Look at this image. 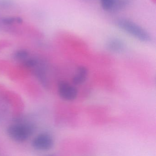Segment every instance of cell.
Returning <instances> with one entry per match:
<instances>
[{"label":"cell","instance_id":"obj_1","mask_svg":"<svg viewBox=\"0 0 156 156\" xmlns=\"http://www.w3.org/2000/svg\"><path fill=\"white\" fill-rule=\"evenodd\" d=\"M115 23L121 30L136 39L145 43L151 41L152 37L149 33L133 21L126 18H119Z\"/></svg>","mask_w":156,"mask_h":156},{"label":"cell","instance_id":"obj_2","mask_svg":"<svg viewBox=\"0 0 156 156\" xmlns=\"http://www.w3.org/2000/svg\"><path fill=\"white\" fill-rule=\"evenodd\" d=\"M34 132L33 126L29 124L16 123L10 126L7 129L8 135L13 140L24 142L30 137Z\"/></svg>","mask_w":156,"mask_h":156},{"label":"cell","instance_id":"obj_3","mask_svg":"<svg viewBox=\"0 0 156 156\" xmlns=\"http://www.w3.org/2000/svg\"><path fill=\"white\" fill-rule=\"evenodd\" d=\"M58 92L60 97L64 101H71L78 97V91L74 85L65 81H61L58 85Z\"/></svg>","mask_w":156,"mask_h":156},{"label":"cell","instance_id":"obj_4","mask_svg":"<svg viewBox=\"0 0 156 156\" xmlns=\"http://www.w3.org/2000/svg\"><path fill=\"white\" fill-rule=\"evenodd\" d=\"M54 145L53 138L49 135L41 133L36 136L32 141V146L35 149L40 151H47Z\"/></svg>","mask_w":156,"mask_h":156},{"label":"cell","instance_id":"obj_5","mask_svg":"<svg viewBox=\"0 0 156 156\" xmlns=\"http://www.w3.org/2000/svg\"><path fill=\"white\" fill-rule=\"evenodd\" d=\"M106 48L111 53L119 54L123 52L125 48V45L123 41L120 38L113 37L107 41Z\"/></svg>","mask_w":156,"mask_h":156},{"label":"cell","instance_id":"obj_6","mask_svg":"<svg viewBox=\"0 0 156 156\" xmlns=\"http://www.w3.org/2000/svg\"><path fill=\"white\" fill-rule=\"evenodd\" d=\"M88 75L89 71L87 68L82 66L79 67L72 79L74 85H81L84 83L87 80Z\"/></svg>","mask_w":156,"mask_h":156},{"label":"cell","instance_id":"obj_7","mask_svg":"<svg viewBox=\"0 0 156 156\" xmlns=\"http://www.w3.org/2000/svg\"><path fill=\"white\" fill-rule=\"evenodd\" d=\"M130 3V0H114L111 12H119L125 9Z\"/></svg>","mask_w":156,"mask_h":156},{"label":"cell","instance_id":"obj_8","mask_svg":"<svg viewBox=\"0 0 156 156\" xmlns=\"http://www.w3.org/2000/svg\"><path fill=\"white\" fill-rule=\"evenodd\" d=\"M23 19L20 17L17 16H7L0 19V23L6 25H10L15 23H23Z\"/></svg>","mask_w":156,"mask_h":156},{"label":"cell","instance_id":"obj_9","mask_svg":"<svg viewBox=\"0 0 156 156\" xmlns=\"http://www.w3.org/2000/svg\"><path fill=\"white\" fill-rule=\"evenodd\" d=\"M28 56L29 54L27 51L24 49H20L15 52L13 57L16 60L23 61L28 58Z\"/></svg>","mask_w":156,"mask_h":156},{"label":"cell","instance_id":"obj_10","mask_svg":"<svg viewBox=\"0 0 156 156\" xmlns=\"http://www.w3.org/2000/svg\"><path fill=\"white\" fill-rule=\"evenodd\" d=\"M102 7L103 10L111 12L114 0H100Z\"/></svg>","mask_w":156,"mask_h":156},{"label":"cell","instance_id":"obj_11","mask_svg":"<svg viewBox=\"0 0 156 156\" xmlns=\"http://www.w3.org/2000/svg\"><path fill=\"white\" fill-rule=\"evenodd\" d=\"M38 62L36 59L33 58H27L23 61V64L27 68H33L36 66Z\"/></svg>","mask_w":156,"mask_h":156},{"label":"cell","instance_id":"obj_12","mask_svg":"<svg viewBox=\"0 0 156 156\" xmlns=\"http://www.w3.org/2000/svg\"><path fill=\"white\" fill-rule=\"evenodd\" d=\"M13 2L12 0H0V7L7 8L13 5Z\"/></svg>","mask_w":156,"mask_h":156},{"label":"cell","instance_id":"obj_13","mask_svg":"<svg viewBox=\"0 0 156 156\" xmlns=\"http://www.w3.org/2000/svg\"><path fill=\"white\" fill-rule=\"evenodd\" d=\"M85 1H90V0H85Z\"/></svg>","mask_w":156,"mask_h":156},{"label":"cell","instance_id":"obj_14","mask_svg":"<svg viewBox=\"0 0 156 156\" xmlns=\"http://www.w3.org/2000/svg\"><path fill=\"white\" fill-rule=\"evenodd\" d=\"M53 156V155H48V156Z\"/></svg>","mask_w":156,"mask_h":156}]
</instances>
